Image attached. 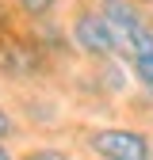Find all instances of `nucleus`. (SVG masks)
<instances>
[{
  "label": "nucleus",
  "mask_w": 153,
  "mask_h": 160,
  "mask_svg": "<svg viewBox=\"0 0 153 160\" xmlns=\"http://www.w3.org/2000/svg\"><path fill=\"white\" fill-rule=\"evenodd\" d=\"M88 149L103 160H153L149 137L138 130H92L88 133Z\"/></svg>",
  "instance_id": "nucleus-1"
},
{
  "label": "nucleus",
  "mask_w": 153,
  "mask_h": 160,
  "mask_svg": "<svg viewBox=\"0 0 153 160\" xmlns=\"http://www.w3.org/2000/svg\"><path fill=\"white\" fill-rule=\"evenodd\" d=\"M73 38L84 53H96V57H111L115 53V38H111V27L103 23L100 12H84L81 19L73 23Z\"/></svg>",
  "instance_id": "nucleus-2"
},
{
  "label": "nucleus",
  "mask_w": 153,
  "mask_h": 160,
  "mask_svg": "<svg viewBox=\"0 0 153 160\" xmlns=\"http://www.w3.org/2000/svg\"><path fill=\"white\" fill-rule=\"evenodd\" d=\"M38 65H42V57H38V50L27 46V42H8L4 50H0V69H4L8 76H15V80L34 76Z\"/></svg>",
  "instance_id": "nucleus-3"
},
{
  "label": "nucleus",
  "mask_w": 153,
  "mask_h": 160,
  "mask_svg": "<svg viewBox=\"0 0 153 160\" xmlns=\"http://www.w3.org/2000/svg\"><path fill=\"white\" fill-rule=\"evenodd\" d=\"M134 76H138L145 88H153V50H149V53H142L138 61H134Z\"/></svg>",
  "instance_id": "nucleus-4"
},
{
  "label": "nucleus",
  "mask_w": 153,
  "mask_h": 160,
  "mask_svg": "<svg viewBox=\"0 0 153 160\" xmlns=\"http://www.w3.org/2000/svg\"><path fill=\"white\" fill-rule=\"evenodd\" d=\"M15 4L23 8L27 15H38V19H42V15H50V8H54V0H15Z\"/></svg>",
  "instance_id": "nucleus-5"
},
{
  "label": "nucleus",
  "mask_w": 153,
  "mask_h": 160,
  "mask_svg": "<svg viewBox=\"0 0 153 160\" xmlns=\"http://www.w3.org/2000/svg\"><path fill=\"white\" fill-rule=\"evenodd\" d=\"M27 160H69V156L57 149H34V152H27Z\"/></svg>",
  "instance_id": "nucleus-6"
},
{
  "label": "nucleus",
  "mask_w": 153,
  "mask_h": 160,
  "mask_svg": "<svg viewBox=\"0 0 153 160\" xmlns=\"http://www.w3.org/2000/svg\"><path fill=\"white\" fill-rule=\"evenodd\" d=\"M12 130H15V126H12V118H8L4 111H0V141H4V137H8Z\"/></svg>",
  "instance_id": "nucleus-7"
},
{
  "label": "nucleus",
  "mask_w": 153,
  "mask_h": 160,
  "mask_svg": "<svg viewBox=\"0 0 153 160\" xmlns=\"http://www.w3.org/2000/svg\"><path fill=\"white\" fill-rule=\"evenodd\" d=\"M0 160H15V156H12V152H8L4 145H0Z\"/></svg>",
  "instance_id": "nucleus-8"
}]
</instances>
